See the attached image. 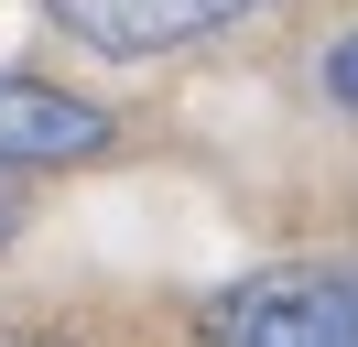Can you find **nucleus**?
Segmentation results:
<instances>
[{
  "instance_id": "4",
  "label": "nucleus",
  "mask_w": 358,
  "mask_h": 347,
  "mask_svg": "<svg viewBox=\"0 0 358 347\" xmlns=\"http://www.w3.org/2000/svg\"><path fill=\"white\" fill-rule=\"evenodd\" d=\"M326 87H336V98L358 108V33H348V43H336V55H326Z\"/></svg>"
},
{
  "instance_id": "3",
  "label": "nucleus",
  "mask_w": 358,
  "mask_h": 347,
  "mask_svg": "<svg viewBox=\"0 0 358 347\" xmlns=\"http://www.w3.org/2000/svg\"><path fill=\"white\" fill-rule=\"evenodd\" d=\"M239 11L250 0H55V22L76 43H98V55H174V43L228 33Z\"/></svg>"
},
{
  "instance_id": "5",
  "label": "nucleus",
  "mask_w": 358,
  "mask_h": 347,
  "mask_svg": "<svg viewBox=\"0 0 358 347\" xmlns=\"http://www.w3.org/2000/svg\"><path fill=\"white\" fill-rule=\"evenodd\" d=\"M11 217H22V206H11V174H0V239H11Z\"/></svg>"
},
{
  "instance_id": "1",
  "label": "nucleus",
  "mask_w": 358,
  "mask_h": 347,
  "mask_svg": "<svg viewBox=\"0 0 358 347\" xmlns=\"http://www.w3.org/2000/svg\"><path fill=\"white\" fill-rule=\"evenodd\" d=\"M206 347H358V271H261L206 304Z\"/></svg>"
},
{
  "instance_id": "2",
  "label": "nucleus",
  "mask_w": 358,
  "mask_h": 347,
  "mask_svg": "<svg viewBox=\"0 0 358 347\" xmlns=\"http://www.w3.org/2000/svg\"><path fill=\"white\" fill-rule=\"evenodd\" d=\"M87 152H109V120H98L87 98H66V87H44V76H0V174L87 163Z\"/></svg>"
}]
</instances>
